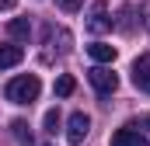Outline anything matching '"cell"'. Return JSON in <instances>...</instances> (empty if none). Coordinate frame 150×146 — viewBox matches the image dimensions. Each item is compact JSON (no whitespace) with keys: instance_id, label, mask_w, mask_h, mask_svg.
Listing matches in <instances>:
<instances>
[{"instance_id":"1","label":"cell","mask_w":150,"mask_h":146,"mask_svg":"<svg viewBox=\"0 0 150 146\" xmlns=\"http://www.w3.org/2000/svg\"><path fill=\"white\" fill-rule=\"evenodd\" d=\"M38 94H42V80L35 73H21L14 80H7V87H4V98L11 105H32Z\"/></svg>"},{"instance_id":"2","label":"cell","mask_w":150,"mask_h":146,"mask_svg":"<svg viewBox=\"0 0 150 146\" xmlns=\"http://www.w3.org/2000/svg\"><path fill=\"white\" fill-rule=\"evenodd\" d=\"M87 32H91V35L112 32V18H108V4H105V0H94V4H91V11H87Z\"/></svg>"},{"instance_id":"3","label":"cell","mask_w":150,"mask_h":146,"mask_svg":"<svg viewBox=\"0 0 150 146\" xmlns=\"http://www.w3.org/2000/svg\"><path fill=\"white\" fill-rule=\"evenodd\" d=\"M87 80H91V87H94L98 94H115V87H119V77H115L108 66H91V70H87Z\"/></svg>"},{"instance_id":"4","label":"cell","mask_w":150,"mask_h":146,"mask_svg":"<svg viewBox=\"0 0 150 146\" xmlns=\"http://www.w3.org/2000/svg\"><path fill=\"white\" fill-rule=\"evenodd\" d=\"M87 132H91V118H87L84 111H74L70 122H67V139H70L74 146H80L84 139H87Z\"/></svg>"},{"instance_id":"5","label":"cell","mask_w":150,"mask_h":146,"mask_svg":"<svg viewBox=\"0 0 150 146\" xmlns=\"http://www.w3.org/2000/svg\"><path fill=\"white\" fill-rule=\"evenodd\" d=\"M112 146H150V139L136 129V125H126V129H115Z\"/></svg>"},{"instance_id":"6","label":"cell","mask_w":150,"mask_h":146,"mask_svg":"<svg viewBox=\"0 0 150 146\" xmlns=\"http://www.w3.org/2000/svg\"><path fill=\"white\" fill-rule=\"evenodd\" d=\"M133 84H136L143 94H150V56H140V59L133 63Z\"/></svg>"},{"instance_id":"7","label":"cell","mask_w":150,"mask_h":146,"mask_svg":"<svg viewBox=\"0 0 150 146\" xmlns=\"http://www.w3.org/2000/svg\"><path fill=\"white\" fill-rule=\"evenodd\" d=\"M21 59H25V49H21V45H0V70L18 66Z\"/></svg>"},{"instance_id":"8","label":"cell","mask_w":150,"mask_h":146,"mask_svg":"<svg viewBox=\"0 0 150 146\" xmlns=\"http://www.w3.org/2000/svg\"><path fill=\"white\" fill-rule=\"evenodd\" d=\"M87 52H91L94 63H112V59H115V45H108V42H91Z\"/></svg>"},{"instance_id":"9","label":"cell","mask_w":150,"mask_h":146,"mask_svg":"<svg viewBox=\"0 0 150 146\" xmlns=\"http://www.w3.org/2000/svg\"><path fill=\"white\" fill-rule=\"evenodd\" d=\"M7 32H11L14 38H28L32 35V21H28V18H14V21L7 25Z\"/></svg>"},{"instance_id":"10","label":"cell","mask_w":150,"mask_h":146,"mask_svg":"<svg viewBox=\"0 0 150 146\" xmlns=\"http://www.w3.org/2000/svg\"><path fill=\"white\" fill-rule=\"evenodd\" d=\"M74 77H67V73H63V77H59V80H56V94H59V98H70V94H74Z\"/></svg>"},{"instance_id":"11","label":"cell","mask_w":150,"mask_h":146,"mask_svg":"<svg viewBox=\"0 0 150 146\" xmlns=\"http://www.w3.org/2000/svg\"><path fill=\"white\" fill-rule=\"evenodd\" d=\"M11 129H14V136L21 139V143H32V132H28V125L18 118V122H11Z\"/></svg>"},{"instance_id":"12","label":"cell","mask_w":150,"mask_h":146,"mask_svg":"<svg viewBox=\"0 0 150 146\" xmlns=\"http://www.w3.org/2000/svg\"><path fill=\"white\" fill-rule=\"evenodd\" d=\"M59 129V111L52 108V111H45V132H56Z\"/></svg>"},{"instance_id":"13","label":"cell","mask_w":150,"mask_h":146,"mask_svg":"<svg viewBox=\"0 0 150 146\" xmlns=\"http://www.w3.org/2000/svg\"><path fill=\"white\" fill-rule=\"evenodd\" d=\"M80 4H84V0H59V7H63L67 14H74V11H80Z\"/></svg>"},{"instance_id":"14","label":"cell","mask_w":150,"mask_h":146,"mask_svg":"<svg viewBox=\"0 0 150 146\" xmlns=\"http://www.w3.org/2000/svg\"><path fill=\"white\" fill-rule=\"evenodd\" d=\"M0 7H14V0H0Z\"/></svg>"},{"instance_id":"15","label":"cell","mask_w":150,"mask_h":146,"mask_svg":"<svg viewBox=\"0 0 150 146\" xmlns=\"http://www.w3.org/2000/svg\"><path fill=\"white\" fill-rule=\"evenodd\" d=\"M147 129H150V118H147Z\"/></svg>"}]
</instances>
